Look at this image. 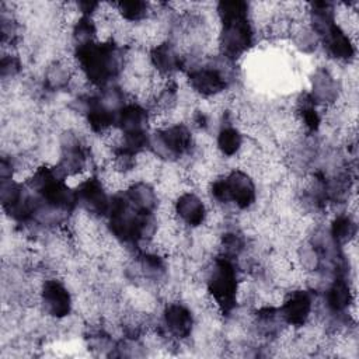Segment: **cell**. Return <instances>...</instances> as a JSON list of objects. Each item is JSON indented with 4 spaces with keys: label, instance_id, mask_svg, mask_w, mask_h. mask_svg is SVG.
Returning a JSON list of instances; mask_svg holds the SVG:
<instances>
[{
    "label": "cell",
    "instance_id": "4fadbf2b",
    "mask_svg": "<svg viewBox=\"0 0 359 359\" xmlns=\"http://www.w3.org/2000/svg\"><path fill=\"white\" fill-rule=\"evenodd\" d=\"M247 140V135L234 121H222L215 135V150L224 161L237 158Z\"/></svg>",
    "mask_w": 359,
    "mask_h": 359
},
{
    "label": "cell",
    "instance_id": "ba28073f",
    "mask_svg": "<svg viewBox=\"0 0 359 359\" xmlns=\"http://www.w3.org/2000/svg\"><path fill=\"white\" fill-rule=\"evenodd\" d=\"M174 220L185 230L194 231L206 226L210 215V205L198 191L187 188L171 201Z\"/></svg>",
    "mask_w": 359,
    "mask_h": 359
},
{
    "label": "cell",
    "instance_id": "8992f818",
    "mask_svg": "<svg viewBox=\"0 0 359 359\" xmlns=\"http://www.w3.org/2000/svg\"><path fill=\"white\" fill-rule=\"evenodd\" d=\"M278 311L287 328L302 330L316 314V292L303 285L287 289L278 304Z\"/></svg>",
    "mask_w": 359,
    "mask_h": 359
},
{
    "label": "cell",
    "instance_id": "277c9868",
    "mask_svg": "<svg viewBox=\"0 0 359 359\" xmlns=\"http://www.w3.org/2000/svg\"><path fill=\"white\" fill-rule=\"evenodd\" d=\"M196 150L195 132L187 122H171L151 129L147 151L165 164L191 158Z\"/></svg>",
    "mask_w": 359,
    "mask_h": 359
},
{
    "label": "cell",
    "instance_id": "3957f363",
    "mask_svg": "<svg viewBox=\"0 0 359 359\" xmlns=\"http://www.w3.org/2000/svg\"><path fill=\"white\" fill-rule=\"evenodd\" d=\"M241 282V269L236 261L215 255L203 265V290L219 314L227 316L237 309Z\"/></svg>",
    "mask_w": 359,
    "mask_h": 359
},
{
    "label": "cell",
    "instance_id": "9c48e42d",
    "mask_svg": "<svg viewBox=\"0 0 359 359\" xmlns=\"http://www.w3.org/2000/svg\"><path fill=\"white\" fill-rule=\"evenodd\" d=\"M77 209L94 219L102 220L109 210L112 194L97 172H93L74 185Z\"/></svg>",
    "mask_w": 359,
    "mask_h": 359
},
{
    "label": "cell",
    "instance_id": "30bf717a",
    "mask_svg": "<svg viewBox=\"0 0 359 359\" xmlns=\"http://www.w3.org/2000/svg\"><path fill=\"white\" fill-rule=\"evenodd\" d=\"M320 46L328 59L339 65H349L355 60L356 41L338 21L321 31L318 35Z\"/></svg>",
    "mask_w": 359,
    "mask_h": 359
},
{
    "label": "cell",
    "instance_id": "52a82bcc",
    "mask_svg": "<svg viewBox=\"0 0 359 359\" xmlns=\"http://www.w3.org/2000/svg\"><path fill=\"white\" fill-rule=\"evenodd\" d=\"M158 331L174 344L188 341L195 331L196 320L191 307L181 300H170L161 309Z\"/></svg>",
    "mask_w": 359,
    "mask_h": 359
},
{
    "label": "cell",
    "instance_id": "8fae6325",
    "mask_svg": "<svg viewBox=\"0 0 359 359\" xmlns=\"http://www.w3.org/2000/svg\"><path fill=\"white\" fill-rule=\"evenodd\" d=\"M147 57L151 70L161 79H175L185 72V56L170 38L149 48Z\"/></svg>",
    "mask_w": 359,
    "mask_h": 359
},
{
    "label": "cell",
    "instance_id": "5b68a950",
    "mask_svg": "<svg viewBox=\"0 0 359 359\" xmlns=\"http://www.w3.org/2000/svg\"><path fill=\"white\" fill-rule=\"evenodd\" d=\"M39 311L52 321H63L73 314L74 296L66 280L59 276H46L36 286Z\"/></svg>",
    "mask_w": 359,
    "mask_h": 359
},
{
    "label": "cell",
    "instance_id": "6da1fadb",
    "mask_svg": "<svg viewBox=\"0 0 359 359\" xmlns=\"http://www.w3.org/2000/svg\"><path fill=\"white\" fill-rule=\"evenodd\" d=\"M217 20L216 46L219 56L236 63L258 41V28L252 20L251 4L240 0L219 1L215 6Z\"/></svg>",
    "mask_w": 359,
    "mask_h": 359
},
{
    "label": "cell",
    "instance_id": "7a4b0ae2",
    "mask_svg": "<svg viewBox=\"0 0 359 359\" xmlns=\"http://www.w3.org/2000/svg\"><path fill=\"white\" fill-rule=\"evenodd\" d=\"M72 59L86 83L94 90H101L122 77L128 62V49L114 39H98L73 48Z\"/></svg>",
    "mask_w": 359,
    "mask_h": 359
},
{
    "label": "cell",
    "instance_id": "7c38bea8",
    "mask_svg": "<svg viewBox=\"0 0 359 359\" xmlns=\"http://www.w3.org/2000/svg\"><path fill=\"white\" fill-rule=\"evenodd\" d=\"M309 95L311 100L324 109L337 107L342 97V84L334 72L327 66H318L310 76Z\"/></svg>",
    "mask_w": 359,
    "mask_h": 359
},
{
    "label": "cell",
    "instance_id": "5bb4252c",
    "mask_svg": "<svg viewBox=\"0 0 359 359\" xmlns=\"http://www.w3.org/2000/svg\"><path fill=\"white\" fill-rule=\"evenodd\" d=\"M331 240L338 247H348L356 240L358 234V223L353 213L349 210L335 213L330 220V226L327 229Z\"/></svg>",
    "mask_w": 359,
    "mask_h": 359
},
{
    "label": "cell",
    "instance_id": "9a60e30c",
    "mask_svg": "<svg viewBox=\"0 0 359 359\" xmlns=\"http://www.w3.org/2000/svg\"><path fill=\"white\" fill-rule=\"evenodd\" d=\"M114 7L118 18L128 25H139L150 20L156 13L151 3L139 0L114 3Z\"/></svg>",
    "mask_w": 359,
    "mask_h": 359
}]
</instances>
